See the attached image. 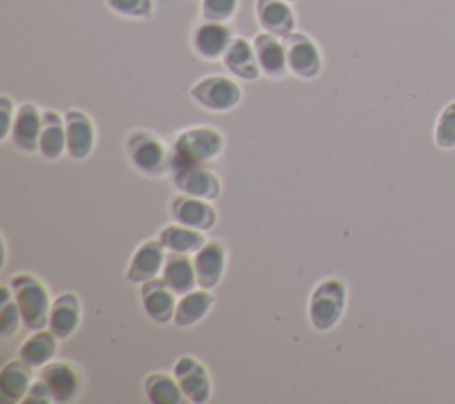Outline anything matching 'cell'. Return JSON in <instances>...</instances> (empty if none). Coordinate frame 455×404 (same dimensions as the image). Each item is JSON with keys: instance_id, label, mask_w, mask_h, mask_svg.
<instances>
[{"instance_id": "30", "label": "cell", "mask_w": 455, "mask_h": 404, "mask_svg": "<svg viewBox=\"0 0 455 404\" xmlns=\"http://www.w3.org/2000/svg\"><path fill=\"white\" fill-rule=\"evenodd\" d=\"M238 9V0H201V16L206 21L228 23Z\"/></svg>"}, {"instance_id": "8", "label": "cell", "mask_w": 455, "mask_h": 404, "mask_svg": "<svg viewBox=\"0 0 455 404\" xmlns=\"http://www.w3.org/2000/svg\"><path fill=\"white\" fill-rule=\"evenodd\" d=\"M172 376L178 381L187 402L206 404L212 399L213 388L206 367L190 354L180 356L172 365Z\"/></svg>"}, {"instance_id": "4", "label": "cell", "mask_w": 455, "mask_h": 404, "mask_svg": "<svg viewBox=\"0 0 455 404\" xmlns=\"http://www.w3.org/2000/svg\"><path fill=\"white\" fill-rule=\"evenodd\" d=\"M347 308V287L339 278L322 279L311 292L307 317L316 331L332 329Z\"/></svg>"}, {"instance_id": "18", "label": "cell", "mask_w": 455, "mask_h": 404, "mask_svg": "<svg viewBox=\"0 0 455 404\" xmlns=\"http://www.w3.org/2000/svg\"><path fill=\"white\" fill-rule=\"evenodd\" d=\"M80 319L82 303L78 295L73 292H62L52 301L46 326L59 340H66L78 329Z\"/></svg>"}, {"instance_id": "2", "label": "cell", "mask_w": 455, "mask_h": 404, "mask_svg": "<svg viewBox=\"0 0 455 404\" xmlns=\"http://www.w3.org/2000/svg\"><path fill=\"white\" fill-rule=\"evenodd\" d=\"M226 148V139L213 126H190L181 130L172 141V166L215 162Z\"/></svg>"}, {"instance_id": "6", "label": "cell", "mask_w": 455, "mask_h": 404, "mask_svg": "<svg viewBox=\"0 0 455 404\" xmlns=\"http://www.w3.org/2000/svg\"><path fill=\"white\" fill-rule=\"evenodd\" d=\"M288 71L302 80H313L322 71V55L316 43L304 32H290L283 37Z\"/></svg>"}, {"instance_id": "1", "label": "cell", "mask_w": 455, "mask_h": 404, "mask_svg": "<svg viewBox=\"0 0 455 404\" xmlns=\"http://www.w3.org/2000/svg\"><path fill=\"white\" fill-rule=\"evenodd\" d=\"M124 149L133 169L149 178H162L172 171V149L149 130H132Z\"/></svg>"}, {"instance_id": "9", "label": "cell", "mask_w": 455, "mask_h": 404, "mask_svg": "<svg viewBox=\"0 0 455 404\" xmlns=\"http://www.w3.org/2000/svg\"><path fill=\"white\" fill-rule=\"evenodd\" d=\"M41 126H43V110H39L36 103H30V101L21 103L16 109L11 135H9L12 146L25 155L37 153Z\"/></svg>"}, {"instance_id": "23", "label": "cell", "mask_w": 455, "mask_h": 404, "mask_svg": "<svg viewBox=\"0 0 455 404\" xmlns=\"http://www.w3.org/2000/svg\"><path fill=\"white\" fill-rule=\"evenodd\" d=\"M160 276L176 295H185L197 287L194 260L190 255L167 253Z\"/></svg>"}, {"instance_id": "31", "label": "cell", "mask_w": 455, "mask_h": 404, "mask_svg": "<svg viewBox=\"0 0 455 404\" xmlns=\"http://www.w3.org/2000/svg\"><path fill=\"white\" fill-rule=\"evenodd\" d=\"M23 324L20 308L14 301V297L0 301V335L2 338H11L18 333L20 326Z\"/></svg>"}, {"instance_id": "33", "label": "cell", "mask_w": 455, "mask_h": 404, "mask_svg": "<svg viewBox=\"0 0 455 404\" xmlns=\"http://www.w3.org/2000/svg\"><path fill=\"white\" fill-rule=\"evenodd\" d=\"M14 103L7 94L0 96V116H2V141H7L11 135V128H12V121H14Z\"/></svg>"}, {"instance_id": "26", "label": "cell", "mask_w": 455, "mask_h": 404, "mask_svg": "<svg viewBox=\"0 0 455 404\" xmlns=\"http://www.w3.org/2000/svg\"><path fill=\"white\" fill-rule=\"evenodd\" d=\"M57 342L59 338L50 329H37L32 331L27 340H23L18 354L32 368H43L44 365L53 361L57 354Z\"/></svg>"}, {"instance_id": "24", "label": "cell", "mask_w": 455, "mask_h": 404, "mask_svg": "<svg viewBox=\"0 0 455 404\" xmlns=\"http://www.w3.org/2000/svg\"><path fill=\"white\" fill-rule=\"evenodd\" d=\"M39 153L46 160H59L66 153L64 116L55 110H43V126L39 135Z\"/></svg>"}, {"instance_id": "22", "label": "cell", "mask_w": 455, "mask_h": 404, "mask_svg": "<svg viewBox=\"0 0 455 404\" xmlns=\"http://www.w3.org/2000/svg\"><path fill=\"white\" fill-rule=\"evenodd\" d=\"M215 304V297L212 290L206 288H194L185 295H180L176 303V311L172 324L178 327H192L199 324Z\"/></svg>"}, {"instance_id": "32", "label": "cell", "mask_w": 455, "mask_h": 404, "mask_svg": "<svg viewBox=\"0 0 455 404\" xmlns=\"http://www.w3.org/2000/svg\"><path fill=\"white\" fill-rule=\"evenodd\" d=\"M52 402H53V399H52V393H50L48 386L44 384V381L41 377L34 379L27 397L23 399V404H52Z\"/></svg>"}, {"instance_id": "16", "label": "cell", "mask_w": 455, "mask_h": 404, "mask_svg": "<svg viewBox=\"0 0 455 404\" xmlns=\"http://www.w3.org/2000/svg\"><path fill=\"white\" fill-rule=\"evenodd\" d=\"M196 279L199 288L213 290L226 271V247L219 240H206V244L192 255Z\"/></svg>"}, {"instance_id": "12", "label": "cell", "mask_w": 455, "mask_h": 404, "mask_svg": "<svg viewBox=\"0 0 455 404\" xmlns=\"http://www.w3.org/2000/svg\"><path fill=\"white\" fill-rule=\"evenodd\" d=\"M165 256H167V251L158 238H149L142 242L130 258V263L124 274L126 281L140 287L142 283L153 278H158V274H162Z\"/></svg>"}, {"instance_id": "11", "label": "cell", "mask_w": 455, "mask_h": 404, "mask_svg": "<svg viewBox=\"0 0 455 404\" xmlns=\"http://www.w3.org/2000/svg\"><path fill=\"white\" fill-rule=\"evenodd\" d=\"M39 377L48 386L53 402H73L82 392V377L69 361H50L39 372Z\"/></svg>"}, {"instance_id": "7", "label": "cell", "mask_w": 455, "mask_h": 404, "mask_svg": "<svg viewBox=\"0 0 455 404\" xmlns=\"http://www.w3.org/2000/svg\"><path fill=\"white\" fill-rule=\"evenodd\" d=\"M172 185L178 192L215 201L222 194L220 178L206 166L201 164H181L172 166Z\"/></svg>"}, {"instance_id": "15", "label": "cell", "mask_w": 455, "mask_h": 404, "mask_svg": "<svg viewBox=\"0 0 455 404\" xmlns=\"http://www.w3.org/2000/svg\"><path fill=\"white\" fill-rule=\"evenodd\" d=\"M231 39L233 34L226 23L203 20V23L192 30L190 44L196 55L203 61H219L228 50Z\"/></svg>"}, {"instance_id": "28", "label": "cell", "mask_w": 455, "mask_h": 404, "mask_svg": "<svg viewBox=\"0 0 455 404\" xmlns=\"http://www.w3.org/2000/svg\"><path fill=\"white\" fill-rule=\"evenodd\" d=\"M434 144L443 151L455 149V100L441 109L434 123Z\"/></svg>"}, {"instance_id": "21", "label": "cell", "mask_w": 455, "mask_h": 404, "mask_svg": "<svg viewBox=\"0 0 455 404\" xmlns=\"http://www.w3.org/2000/svg\"><path fill=\"white\" fill-rule=\"evenodd\" d=\"M32 367L27 365L21 358L7 361L0 370V395L7 402H23L30 384L34 383Z\"/></svg>"}, {"instance_id": "19", "label": "cell", "mask_w": 455, "mask_h": 404, "mask_svg": "<svg viewBox=\"0 0 455 404\" xmlns=\"http://www.w3.org/2000/svg\"><path fill=\"white\" fill-rule=\"evenodd\" d=\"M220 61L238 80L252 82L261 75L252 41H247L245 37H233Z\"/></svg>"}, {"instance_id": "27", "label": "cell", "mask_w": 455, "mask_h": 404, "mask_svg": "<svg viewBox=\"0 0 455 404\" xmlns=\"http://www.w3.org/2000/svg\"><path fill=\"white\" fill-rule=\"evenodd\" d=\"M142 386L144 395L151 404H181L187 400L174 376L165 372L148 374Z\"/></svg>"}, {"instance_id": "20", "label": "cell", "mask_w": 455, "mask_h": 404, "mask_svg": "<svg viewBox=\"0 0 455 404\" xmlns=\"http://www.w3.org/2000/svg\"><path fill=\"white\" fill-rule=\"evenodd\" d=\"M254 12L259 27L281 39L295 28L293 9L284 0H256Z\"/></svg>"}, {"instance_id": "13", "label": "cell", "mask_w": 455, "mask_h": 404, "mask_svg": "<svg viewBox=\"0 0 455 404\" xmlns=\"http://www.w3.org/2000/svg\"><path fill=\"white\" fill-rule=\"evenodd\" d=\"M66 123V153L73 160H85L96 142V128L92 119L80 109H69L64 112Z\"/></svg>"}, {"instance_id": "25", "label": "cell", "mask_w": 455, "mask_h": 404, "mask_svg": "<svg viewBox=\"0 0 455 404\" xmlns=\"http://www.w3.org/2000/svg\"><path fill=\"white\" fill-rule=\"evenodd\" d=\"M156 238L162 242L167 253H180V255H194L206 244L204 231L183 226L180 222L164 226L158 231Z\"/></svg>"}, {"instance_id": "34", "label": "cell", "mask_w": 455, "mask_h": 404, "mask_svg": "<svg viewBox=\"0 0 455 404\" xmlns=\"http://www.w3.org/2000/svg\"><path fill=\"white\" fill-rule=\"evenodd\" d=\"M284 2H288V4H291V2H295V0H284Z\"/></svg>"}, {"instance_id": "29", "label": "cell", "mask_w": 455, "mask_h": 404, "mask_svg": "<svg viewBox=\"0 0 455 404\" xmlns=\"http://www.w3.org/2000/svg\"><path fill=\"white\" fill-rule=\"evenodd\" d=\"M107 7L119 16L132 20H146L153 14V0H105Z\"/></svg>"}, {"instance_id": "14", "label": "cell", "mask_w": 455, "mask_h": 404, "mask_svg": "<svg viewBox=\"0 0 455 404\" xmlns=\"http://www.w3.org/2000/svg\"><path fill=\"white\" fill-rule=\"evenodd\" d=\"M171 217L174 222L199 231H210L217 224V210L212 201L181 192L171 201Z\"/></svg>"}, {"instance_id": "3", "label": "cell", "mask_w": 455, "mask_h": 404, "mask_svg": "<svg viewBox=\"0 0 455 404\" xmlns=\"http://www.w3.org/2000/svg\"><path fill=\"white\" fill-rule=\"evenodd\" d=\"M14 301L20 308L23 326L28 331L44 329L50 313V294L39 278L30 272H18L9 281Z\"/></svg>"}, {"instance_id": "17", "label": "cell", "mask_w": 455, "mask_h": 404, "mask_svg": "<svg viewBox=\"0 0 455 404\" xmlns=\"http://www.w3.org/2000/svg\"><path fill=\"white\" fill-rule=\"evenodd\" d=\"M252 46L256 52L261 75L272 80H279L290 73L286 64V52L281 37L263 30L252 37Z\"/></svg>"}, {"instance_id": "5", "label": "cell", "mask_w": 455, "mask_h": 404, "mask_svg": "<svg viewBox=\"0 0 455 404\" xmlns=\"http://www.w3.org/2000/svg\"><path fill=\"white\" fill-rule=\"evenodd\" d=\"M190 98L204 110L224 114L242 101V87L226 75H208L199 78L188 91Z\"/></svg>"}, {"instance_id": "10", "label": "cell", "mask_w": 455, "mask_h": 404, "mask_svg": "<svg viewBox=\"0 0 455 404\" xmlns=\"http://www.w3.org/2000/svg\"><path fill=\"white\" fill-rule=\"evenodd\" d=\"M140 304L144 313L149 320L155 324H169L174 319L178 295L172 292V288L160 278H153L140 285L139 290Z\"/></svg>"}]
</instances>
